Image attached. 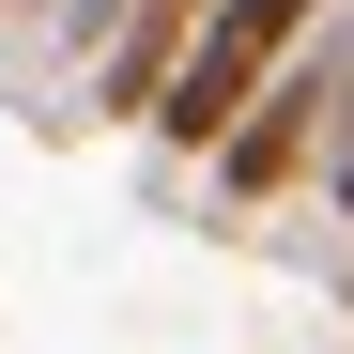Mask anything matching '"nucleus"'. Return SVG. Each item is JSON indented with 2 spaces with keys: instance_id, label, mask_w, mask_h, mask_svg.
Masks as SVG:
<instances>
[{
  "instance_id": "5",
  "label": "nucleus",
  "mask_w": 354,
  "mask_h": 354,
  "mask_svg": "<svg viewBox=\"0 0 354 354\" xmlns=\"http://www.w3.org/2000/svg\"><path fill=\"white\" fill-rule=\"evenodd\" d=\"M62 31H77V46H108V31H124V0H62Z\"/></svg>"
},
{
  "instance_id": "1",
  "label": "nucleus",
  "mask_w": 354,
  "mask_h": 354,
  "mask_svg": "<svg viewBox=\"0 0 354 354\" xmlns=\"http://www.w3.org/2000/svg\"><path fill=\"white\" fill-rule=\"evenodd\" d=\"M308 16H324V0H216V16H201V46H185V77L154 93V139L216 154V139L262 108V77L292 62V46H308Z\"/></svg>"
},
{
  "instance_id": "3",
  "label": "nucleus",
  "mask_w": 354,
  "mask_h": 354,
  "mask_svg": "<svg viewBox=\"0 0 354 354\" xmlns=\"http://www.w3.org/2000/svg\"><path fill=\"white\" fill-rule=\"evenodd\" d=\"M201 16H216V0H124V31L93 46V124H154V93L185 77Z\"/></svg>"
},
{
  "instance_id": "4",
  "label": "nucleus",
  "mask_w": 354,
  "mask_h": 354,
  "mask_svg": "<svg viewBox=\"0 0 354 354\" xmlns=\"http://www.w3.org/2000/svg\"><path fill=\"white\" fill-rule=\"evenodd\" d=\"M324 185H339V216H354V77H339V139H324Z\"/></svg>"
},
{
  "instance_id": "2",
  "label": "nucleus",
  "mask_w": 354,
  "mask_h": 354,
  "mask_svg": "<svg viewBox=\"0 0 354 354\" xmlns=\"http://www.w3.org/2000/svg\"><path fill=\"white\" fill-rule=\"evenodd\" d=\"M339 77H354V62H277V77H262V108L216 139V185H231V201H277L292 169L339 139Z\"/></svg>"
}]
</instances>
